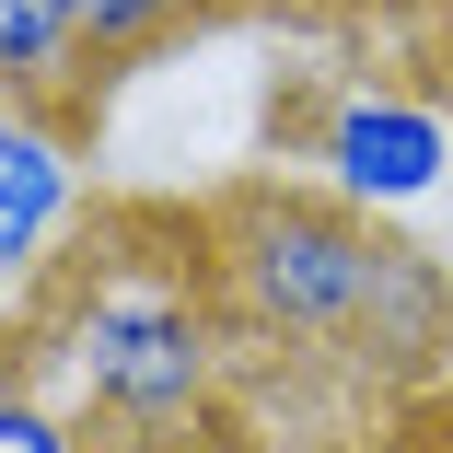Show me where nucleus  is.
<instances>
[{
  "label": "nucleus",
  "mask_w": 453,
  "mask_h": 453,
  "mask_svg": "<svg viewBox=\"0 0 453 453\" xmlns=\"http://www.w3.org/2000/svg\"><path fill=\"white\" fill-rule=\"evenodd\" d=\"M12 314H24L35 360L58 372V395L117 453H256L267 441L233 314L210 291L198 210L105 198Z\"/></svg>",
  "instance_id": "nucleus-2"
},
{
  "label": "nucleus",
  "mask_w": 453,
  "mask_h": 453,
  "mask_svg": "<svg viewBox=\"0 0 453 453\" xmlns=\"http://www.w3.org/2000/svg\"><path fill=\"white\" fill-rule=\"evenodd\" d=\"M0 94H47V105H81V94H105L70 0H0Z\"/></svg>",
  "instance_id": "nucleus-7"
},
{
  "label": "nucleus",
  "mask_w": 453,
  "mask_h": 453,
  "mask_svg": "<svg viewBox=\"0 0 453 453\" xmlns=\"http://www.w3.org/2000/svg\"><path fill=\"white\" fill-rule=\"evenodd\" d=\"M105 210L94 187V140H81V105L47 94H0V303H24L47 267L70 256V233Z\"/></svg>",
  "instance_id": "nucleus-3"
},
{
  "label": "nucleus",
  "mask_w": 453,
  "mask_h": 453,
  "mask_svg": "<svg viewBox=\"0 0 453 453\" xmlns=\"http://www.w3.org/2000/svg\"><path fill=\"white\" fill-rule=\"evenodd\" d=\"M81 12V47H94V81H128L174 47H198L210 24H233L244 0H70Z\"/></svg>",
  "instance_id": "nucleus-5"
},
{
  "label": "nucleus",
  "mask_w": 453,
  "mask_h": 453,
  "mask_svg": "<svg viewBox=\"0 0 453 453\" xmlns=\"http://www.w3.org/2000/svg\"><path fill=\"white\" fill-rule=\"evenodd\" d=\"M198 244L267 430L395 407L453 372V267L395 233V210H360L303 174H233L198 198Z\"/></svg>",
  "instance_id": "nucleus-1"
},
{
  "label": "nucleus",
  "mask_w": 453,
  "mask_h": 453,
  "mask_svg": "<svg viewBox=\"0 0 453 453\" xmlns=\"http://www.w3.org/2000/svg\"><path fill=\"white\" fill-rule=\"evenodd\" d=\"M291 140H303V163H326V187L360 198V210H418V198H441V174H453L441 105L395 94V81H337V94H314V117Z\"/></svg>",
  "instance_id": "nucleus-4"
},
{
  "label": "nucleus",
  "mask_w": 453,
  "mask_h": 453,
  "mask_svg": "<svg viewBox=\"0 0 453 453\" xmlns=\"http://www.w3.org/2000/svg\"><path fill=\"white\" fill-rule=\"evenodd\" d=\"M267 12H360V0H267Z\"/></svg>",
  "instance_id": "nucleus-8"
},
{
  "label": "nucleus",
  "mask_w": 453,
  "mask_h": 453,
  "mask_svg": "<svg viewBox=\"0 0 453 453\" xmlns=\"http://www.w3.org/2000/svg\"><path fill=\"white\" fill-rule=\"evenodd\" d=\"M0 453H117L94 418L58 395V372L35 360L24 314H0Z\"/></svg>",
  "instance_id": "nucleus-6"
}]
</instances>
